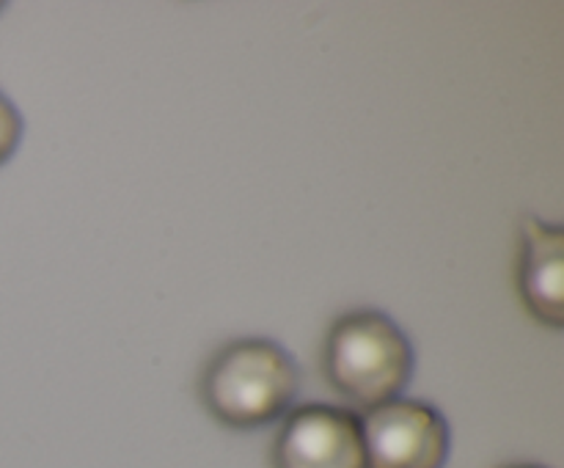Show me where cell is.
<instances>
[{
	"label": "cell",
	"instance_id": "7",
	"mask_svg": "<svg viewBox=\"0 0 564 468\" xmlns=\"http://www.w3.org/2000/svg\"><path fill=\"white\" fill-rule=\"evenodd\" d=\"M510 468H543V466H529V462H523V466H510Z\"/></svg>",
	"mask_w": 564,
	"mask_h": 468
},
{
	"label": "cell",
	"instance_id": "3",
	"mask_svg": "<svg viewBox=\"0 0 564 468\" xmlns=\"http://www.w3.org/2000/svg\"><path fill=\"white\" fill-rule=\"evenodd\" d=\"M367 468H444L452 429L444 413L424 400L383 402L361 413Z\"/></svg>",
	"mask_w": 564,
	"mask_h": 468
},
{
	"label": "cell",
	"instance_id": "1",
	"mask_svg": "<svg viewBox=\"0 0 564 468\" xmlns=\"http://www.w3.org/2000/svg\"><path fill=\"white\" fill-rule=\"evenodd\" d=\"M301 391V367L279 341L248 336L220 347L204 367L198 394L224 427L257 429L292 411Z\"/></svg>",
	"mask_w": 564,
	"mask_h": 468
},
{
	"label": "cell",
	"instance_id": "8",
	"mask_svg": "<svg viewBox=\"0 0 564 468\" xmlns=\"http://www.w3.org/2000/svg\"><path fill=\"white\" fill-rule=\"evenodd\" d=\"M0 9H3V3H0Z\"/></svg>",
	"mask_w": 564,
	"mask_h": 468
},
{
	"label": "cell",
	"instance_id": "4",
	"mask_svg": "<svg viewBox=\"0 0 564 468\" xmlns=\"http://www.w3.org/2000/svg\"><path fill=\"white\" fill-rule=\"evenodd\" d=\"M273 468H367L361 413L328 402L292 407L273 440Z\"/></svg>",
	"mask_w": 564,
	"mask_h": 468
},
{
	"label": "cell",
	"instance_id": "2",
	"mask_svg": "<svg viewBox=\"0 0 564 468\" xmlns=\"http://www.w3.org/2000/svg\"><path fill=\"white\" fill-rule=\"evenodd\" d=\"M323 372L350 405L369 411L397 400L416 372V350L394 317L358 308L334 319L323 345Z\"/></svg>",
	"mask_w": 564,
	"mask_h": 468
},
{
	"label": "cell",
	"instance_id": "5",
	"mask_svg": "<svg viewBox=\"0 0 564 468\" xmlns=\"http://www.w3.org/2000/svg\"><path fill=\"white\" fill-rule=\"evenodd\" d=\"M516 284L538 323L564 328V229L529 213L521 220Z\"/></svg>",
	"mask_w": 564,
	"mask_h": 468
},
{
	"label": "cell",
	"instance_id": "6",
	"mask_svg": "<svg viewBox=\"0 0 564 468\" xmlns=\"http://www.w3.org/2000/svg\"><path fill=\"white\" fill-rule=\"evenodd\" d=\"M22 132H25V121H22L20 108L0 91V165L14 157Z\"/></svg>",
	"mask_w": 564,
	"mask_h": 468
}]
</instances>
